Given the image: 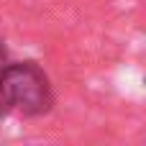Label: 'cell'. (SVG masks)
I'll return each mask as SVG.
<instances>
[{
  "label": "cell",
  "mask_w": 146,
  "mask_h": 146,
  "mask_svg": "<svg viewBox=\"0 0 146 146\" xmlns=\"http://www.w3.org/2000/svg\"><path fill=\"white\" fill-rule=\"evenodd\" d=\"M54 95L49 87V77L33 62L5 64L0 69V118L13 110L23 115H41L51 108Z\"/></svg>",
  "instance_id": "cell-1"
},
{
  "label": "cell",
  "mask_w": 146,
  "mask_h": 146,
  "mask_svg": "<svg viewBox=\"0 0 146 146\" xmlns=\"http://www.w3.org/2000/svg\"><path fill=\"white\" fill-rule=\"evenodd\" d=\"M3 67H5V46L0 44V69H3Z\"/></svg>",
  "instance_id": "cell-2"
}]
</instances>
